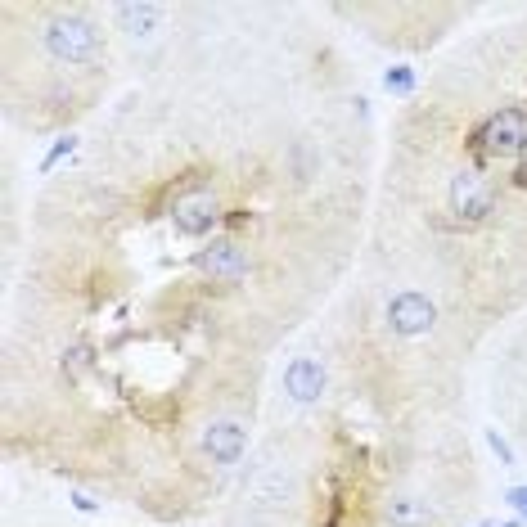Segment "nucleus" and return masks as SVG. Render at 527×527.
<instances>
[{
    "label": "nucleus",
    "instance_id": "2",
    "mask_svg": "<svg viewBox=\"0 0 527 527\" xmlns=\"http://www.w3.org/2000/svg\"><path fill=\"white\" fill-rule=\"evenodd\" d=\"M446 428L460 419L397 424L334 383L320 410H280L217 509V527H388V482Z\"/></svg>",
    "mask_w": 527,
    "mask_h": 527
},
{
    "label": "nucleus",
    "instance_id": "8",
    "mask_svg": "<svg viewBox=\"0 0 527 527\" xmlns=\"http://www.w3.org/2000/svg\"><path fill=\"white\" fill-rule=\"evenodd\" d=\"M505 505L518 509V514H527V487H509L505 491Z\"/></svg>",
    "mask_w": 527,
    "mask_h": 527
},
{
    "label": "nucleus",
    "instance_id": "4",
    "mask_svg": "<svg viewBox=\"0 0 527 527\" xmlns=\"http://www.w3.org/2000/svg\"><path fill=\"white\" fill-rule=\"evenodd\" d=\"M329 14L361 28L374 46L410 55V50L442 46L478 10L473 5H428V0H383V5H329Z\"/></svg>",
    "mask_w": 527,
    "mask_h": 527
},
{
    "label": "nucleus",
    "instance_id": "6",
    "mask_svg": "<svg viewBox=\"0 0 527 527\" xmlns=\"http://www.w3.org/2000/svg\"><path fill=\"white\" fill-rule=\"evenodd\" d=\"M419 82H424V77H419V68H410V64H392V68H383V91H388L397 104L415 100Z\"/></svg>",
    "mask_w": 527,
    "mask_h": 527
},
{
    "label": "nucleus",
    "instance_id": "5",
    "mask_svg": "<svg viewBox=\"0 0 527 527\" xmlns=\"http://www.w3.org/2000/svg\"><path fill=\"white\" fill-rule=\"evenodd\" d=\"M491 410L505 424V433L527 451V320L509 329L491 365Z\"/></svg>",
    "mask_w": 527,
    "mask_h": 527
},
{
    "label": "nucleus",
    "instance_id": "3",
    "mask_svg": "<svg viewBox=\"0 0 527 527\" xmlns=\"http://www.w3.org/2000/svg\"><path fill=\"white\" fill-rule=\"evenodd\" d=\"M118 37L95 0H5L0 5V95L23 136H73L118 82Z\"/></svg>",
    "mask_w": 527,
    "mask_h": 527
},
{
    "label": "nucleus",
    "instance_id": "7",
    "mask_svg": "<svg viewBox=\"0 0 527 527\" xmlns=\"http://www.w3.org/2000/svg\"><path fill=\"white\" fill-rule=\"evenodd\" d=\"M487 442H491V451H496V460L505 464V469H514L518 455H514V446H509L505 437H500V428H487Z\"/></svg>",
    "mask_w": 527,
    "mask_h": 527
},
{
    "label": "nucleus",
    "instance_id": "1",
    "mask_svg": "<svg viewBox=\"0 0 527 527\" xmlns=\"http://www.w3.org/2000/svg\"><path fill=\"white\" fill-rule=\"evenodd\" d=\"M302 5H185L77 158L41 181L10 266L5 455L163 527L208 518L262 424L275 347L361 271L379 136Z\"/></svg>",
    "mask_w": 527,
    "mask_h": 527
}]
</instances>
